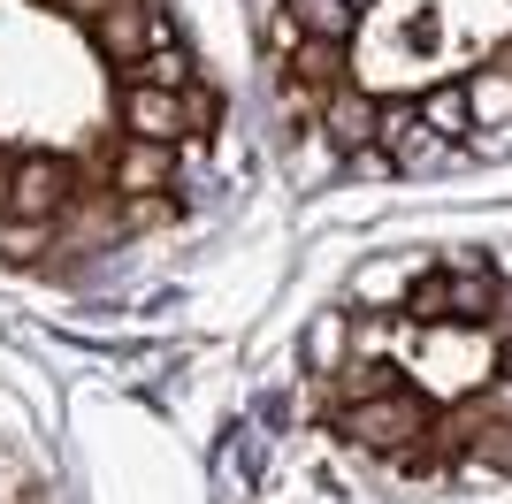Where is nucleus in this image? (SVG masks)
Returning <instances> with one entry per match:
<instances>
[{
	"label": "nucleus",
	"instance_id": "f257e3e1",
	"mask_svg": "<svg viewBox=\"0 0 512 504\" xmlns=\"http://www.w3.org/2000/svg\"><path fill=\"white\" fill-rule=\"evenodd\" d=\"M337 436L360 451H413L428 436V405L413 390H375V398H344L337 405Z\"/></svg>",
	"mask_w": 512,
	"mask_h": 504
},
{
	"label": "nucleus",
	"instance_id": "f03ea898",
	"mask_svg": "<svg viewBox=\"0 0 512 504\" xmlns=\"http://www.w3.org/2000/svg\"><path fill=\"white\" fill-rule=\"evenodd\" d=\"M214 92H199V84H184V92H169V84H130L123 100V130L130 138H192V130H214Z\"/></svg>",
	"mask_w": 512,
	"mask_h": 504
},
{
	"label": "nucleus",
	"instance_id": "7ed1b4c3",
	"mask_svg": "<svg viewBox=\"0 0 512 504\" xmlns=\"http://www.w3.org/2000/svg\"><path fill=\"white\" fill-rule=\"evenodd\" d=\"M92 31H100V54L107 62H146L153 46H169L176 31H169V16H153L146 0H115V8H100V23H92Z\"/></svg>",
	"mask_w": 512,
	"mask_h": 504
},
{
	"label": "nucleus",
	"instance_id": "20e7f679",
	"mask_svg": "<svg viewBox=\"0 0 512 504\" xmlns=\"http://www.w3.org/2000/svg\"><path fill=\"white\" fill-rule=\"evenodd\" d=\"M69 199V168L54 153H31V161L8 168V214L16 222H46V214H62Z\"/></svg>",
	"mask_w": 512,
	"mask_h": 504
},
{
	"label": "nucleus",
	"instance_id": "39448f33",
	"mask_svg": "<svg viewBox=\"0 0 512 504\" xmlns=\"http://www.w3.org/2000/svg\"><path fill=\"white\" fill-rule=\"evenodd\" d=\"M383 146H390V161L406 168V176H436V168L451 161V146H459V138H444L421 107H406V115H383Z\"/></svg>",
	"mask_w": 512,
	"mask_h": 504
},
{
	"label": "nucleus",
	"instance_id": "423d86ee",
	"mask_svg": "<svg viewBox=\"0 0 512 504\" xmlns=\"http://www.w3.org/2000/svg\"><path fill=\"white\" fill-rule=\"evenodd\" d=\"M169 176H176V153H169V138H123V146L107 153V184L123 191V199L169 191Z\"/></svg>",
	"mask_w": 512,
	"mask_h": 504
},
{
	"label": "nucleus",
	"instance_id": "0eeeda50",
	"mask_svg": "<svg viewBox=\"0 0 512 504\" xmlns=\"http://www.w3.org/2000/svg\"><path fill=\"white\" fill-rule=\"evenodd\" d=\"M321 138L337 153H367L383 138V107L367 100V92H352V84H337V92L321 100Z\"/></svg>",
	"mask_w": 512,
	"mask_h": 504
},
{
	"label": "nucleus",
	"instance_id": "6e6552de",
	"mask_svg": "<svg viewBox=\"0 0 512 504\" xmlns=\"http://www.w3.org/2000/svg\"><path fill=\"white\" fill-rule=\"evenodd\" d=\"M352 23H360V0H283V54H291V46L299 39H352Z\"/></svg>",
	"mask_w": 512,
	"mask_h": 504
},
{
	"label": "nucleus",
	"instance_id": "1a4fd4ad",
	"mask_svg": "<svg viewBox=\"0 0 512 504\" xmlns=\"http://www.w3.org/2000/svg\"><path fill=\"white\" fill-rule=\"evenodd\" d=\"M467 107H474V123H505V115H512V69L490 62L482 77L467 84Z\"/></svg>",
	"mask_w": 512,
	"mask_h": 504
},
{
	"label": "nucleus",
	"instance_id": "9d476101",
	"mask_svg": "<svg viewBox=\"0 0 512 504\" xmlns=\"http://www.w3.org/2000/svg\"><path fill=\"white\" fill-rule=\"evenodd\" d=\"M482 314H497V283L482 268H459V275H451V321H482Z\"/></svg>",
	"mask_w": 512,
	"mask_h": 504
},
{
	"label": "nucleus",
	"instance_id": "9b49d317",
	"mask_svg": "<svg viewBox=\"0 0 512 504\" xmlns=\"http://www.w3.org/2000/svg\"><path fill=\"white\" fill-rule=\"evenodd\" d=\"M130 84H169V92H184V84H192V54H184V46H153L146 62H130Z\"/></svg>",
	"mask_w": 512,
	"mask_h": 504
},
{
	"label": "nucleus",
	"instance_id": "f8f14e48",
	"mask_svg": "<svg viewBox=\"0 0 512 504\" xmlns=\"http://www.w3.org/2000/svg\"><path fill=\"white\" fill-rule=\"evenodd\" d=\"M421 115H428V123H436V130H444V138H467V130H474L467 84H444V92H428V100H421Z\"/></svg>",
	"mask_w": 512,
	"mask_h": 504
},
{
	"label": "nucleus",
	"instance_id": "ddd939ff",
	"mask_svg": "<svg viewBox=\"0 0 512 504\" xmlns=\"http://www.w3.org/2000/svg\"><path fill=\"white\" fill-rule=\"evenodd\" d=\"M291 62H299V84H337L344 39H299V46H291Z\"/></svg>",
	"mask_w": 512,
	"mask_h": 504
},
{
	"label": "nucleus",
	"instance_id": "4468645a",
	"mask_svg": "<svg viewBox=\"0 0 512 504\" xmlns=\"http://www.w3.org/2000/svg\"><path fill=\"white\" fill-rule=\"evenodd\" d=\"M306 352H314V367H337V359L352 352V329H344V314H321V321H314V344H306Z\"/></svg>",
	"mask_w": 512,
	"mask_h": 504
},
{
	"label": "nucleus",
	"instance_id": "2eb2a0df",
	"mask_svg": "<svg viewBox=\"0 0 512 504\" xmlns=\"http://www.w3.org/2000/svg\"><path fill=\"white\" fill-rule=\"evenodd\" d=\"M413 314H421V321H451V275H421V291H413Z\"/></svg>",
	"mask_w": 512,
	"mask_h": 504
},
{
	"label": "nucleus",
	"instance_id": "dca6fc26",
	"mask_svg": "<svg viewBox=\"0 0 512 504\" xmlns=\"http://www.w3.org/2000/svg\"><path fill=\"white\" fill-rule=\"evenodd\" d=\"M130 222H138V230H161V222H176L169 191H146V199H130Z\"/></svg>",
	"mask_w": 512,
	"mask_h": 504
},
{
	"label": "nucleus",
	"instance_id": "f3484780",
	"mask_svg": "<svg viewBox=\"0 0 512 504\" xmlns=\"http://www.w3.org/2000/svg\"><path fill=\"white\" fill-rule=\"evenodd\" d=\"M360 298H375V306H383V298H406L398 268H367V275H360Z\"/></svg>",
	"mask_w": 512,
	"mask_h": 504
},
{
	"label": "nucleus",
	"instance_id": "a211bd4d",
	"mask_svg": "<svg viewBox=\"0 0 512 504\" xmlns=\"http://www.w3.org/2000/svg\"><path fill=\"white\" fill-rule=\"evenodd\" d=\"M0 222H8V168H0Z\"/></svg>",
	"mask_w": 512,
	"mask_h": 504
},
{
	"label": "nucleus",
	"instance_id": "6ab92c4d",
	"mask_svg": "<svg viewBox=\"0 0 512 504\" xmlns=\"http://www.w3.org/2000/svg\"><path fill=\"white\" fill-rule=\"evenodd\" d=\"M497 367H505V382H512V344H505V352H497Z\"/></svg>",
	"mask_w": 512,
	"mask_h": 504
},
{
	"label": "nucleus",
	"instance_id": "aec40b11",
	"mask_svg": "<svg viewBox=\"0 0 512 504\" xmlns=\"http://www.w3.org/2000/svg\"><path fill=\"white\" fill-rule=\"evenodd\" d=\"M497 62H505V69H512V46H505V54H497Z\"/></svg>",
	"mask_w": 512,
	"mask_h": 504
}]
</instances>
